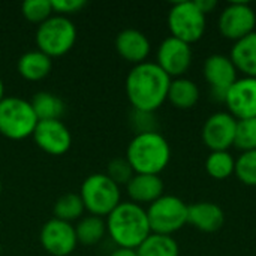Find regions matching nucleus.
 <instances>
[{"instance_id":"37","label":"nucleus","mask_w":256,"mask_h":256,"mask_svg":"<svg viewBox=\"0 0 256 256\" xmlns=\"http://www.w3.org/2000/svg\"><path fill=\"white\" fill-rule=\"evenodd\" d=\"M0 254H2V248H0Z\"/></svg>"},{"instance_id":"31","label":"nucleus","mask_w":256,"mask_h":256,"mask_svg":"<svg viewBox=\"0 0 256 256\" xmlns=\"http://www.w3.org/2000/svg\"><path fill=\"white\" fill-rule=\"evenodd\" d=\"M129 118H130V126L134 128L135 134H144V132L158 130V120H156L154 112L132 110Z\"/></svg>"},{"instance_id":"27","label":"nucleus","mask_w":256,"mask_h":256,"mask_svg":"<svg viewBox=\"0 0 256 256\" xmlns=\"http://www.w3.org/2000/svg\"><path fill=\"white\" fill-rule=\"evenodd\" d=\"M22 16L32 24H42L51 15H54L51 0H27L21 4Z\"/></svg>"},{"instance_id":"17","label":"nucleus","mask_w":256,"mask_h":256,"mask_svg":"<svg viewBox=\"0 0 256 256\" xmlns=\"http://www.w3.org/2000/svg\"><path fill=\"white\" fill-rule=\"evenodd\" d=\"M188 224L194 225L198 231L213 234L218 232L225 224V213L216 202L201 201L190 204L188 208Z\"/></svg>"},{"instance_id":"12","label":"nucleus","mask_w":256,"mask_h":256,"mask_svg":"<svg viewBox=\"0 0 256 256\" xmlns=\"http://www.w3.org/2000/svg\"><path fill=\"white\" fill-rule=\"evenodd\" d=\"M202 74L206 81L212 87V93L216 100L224 102L226 92L237 81L238 70L236 69L230 56L212 54L206 58L202 66Z\"/></svg>"},{"instance_id":"2","label":"nucleus","mask_w":256,"mask_h":256,"mask_svg":"<svg viewBox=\"0 0 256 256\" xmlns=\"http://www.w3.org/2000/svg\"><path fill=\"white\" fill-rule=\"evenodd\" d=\"M106 234L116 248L136 250L152 234L147 210L132 201H122L106 218Z\"/></svg>"},{"instance_id":"3","label":"nucleus","mask_w":256,"mask_h":256,"mask_svg":"<svg viewBox=\"0 0 256 256\" xmlns=\"http://www.w3.org/2000/svg\"><path fill=\"white\" fill-rule=\"evenodd\" d=\"M124 158L135 174L159 176L170 165L171 147L158 130L135 134L128 144Z\"/></svg>"},{"instance_id":"7","label":"nucleus","mask_w":256,"mask_h":256,"mask_svg":"<svg viewBox=\"0 0 256 256\" xmlns=\"http://www.w3.org/2000/svg\"><path fill=\"white\" fill-rule=\"evenodd\" d=\"M166 22L172 38L192 45L204 36L207 27V15L202 14L195 0L176 2L168 10Z\"/></svg>"},{"instance_id":"13","label":"nucleus","mask_w":256,"mask_h":256,"mask_svg":"<svg viewBox=\"0 0 256 256\" xmlns=\"http://www.w3.org/2000/svg\"><path fill=\"white\" fill-rule=\"evenodd\" d=\"M237 120L228 111L212 114L202 126V142L212 152H228L234 146Z\"/></svg>"},{"instance_id":"28","label":"nucleus","mask_w":256,"mask_h":256,"mask_svg":"<svg viewBox=\"0 0 256 256\" xmlns=\"http://www.w3.org/2000/svg\"><path fill=\"white\" fill-rule=\"evenodd\" d=\"M234 174L246 186H256V150L243 152L236 159Z\"/></svg>"},{"instance_id":"23","label":"nucleus","mask_w":256,"mask_h":256,"mask_svg":"<svg viewBox=\"0 0 256 256\" xmlns=\"http://www.w3.org/2000/svg\"><path fill=\"white\" fill-rule=\"evenodd\" d=\"M33 111L39 122L42 120H60L64 114V102L60 96L51 92H38L30 100Z\"/></svg>"},{"instance_id":"35","label":"nucleus","mask_w":256,"mask_h":256,"mask_svg":"<svg viewBox=\"0 0 256 256\" xmlns=\"http://www.w3.org/2000/svg\"><path fill=\"white\" fill-rule=\"evenodd\" d=\"M4 98V84H3V80L0 78V100Z\"/></svg>"},{"instance_id":"30","label":"nucleus","mask_w":256,"mask_h":256,"mask_svg":"<svg viewBox=\"0 0 256 256\" xmlns=\"http://www.w3.org/2000/svg\"><path fill=\"white\" fill-rule=\"evenodd\" d=\"M105 174L118 186H123V184L126 186L130 182V178L135 176L130 164L126 160V158H114L112 160H110Z\"/></svg>"},{"instance_id":"11","label":"nucleus","mask_w":256,"mask_h":256,"mask_svg":"<svg viewBox=\"0 0 256 256\" xmlns=\"http://www.w3.org/2000/svg\"><path fill=\"white\" fill-rule=\"evenodd\" d=\"M42 249L51 256L72 255L78 246L75 226L56 218L46 220L39 232Z\"/></svg>"},{"instance_id":"16","label":"nucleus","mask_w":256,"mask_h":256,"mask_svg":"<svg viewBox=\"0 0 256 256\" xmlns=\"http://www.w3.org/2000/svg\"><path fill=\"white\" fill-rule=\"evenodd\" d=\"M116 51L122 58L135 64L147 62V57L152 51L150 39L146 33L136 28H124L116 36Z\"/></svg>"},{"instance_id":"10","label":"nucleus","mask_w":256,"mask_h":256,"mask_svg":"<svg viewBox=\"0 0 256 256\" xmlns=\"http://www.w3.org/2000/svg\"><path fill=\"white\" fill-rule=\"evenodd\" d=\"M194 60V52L189 44L168 36L158 46L156 52V64L171 78L183 76Z\"/></svg>"},{"instance_id":"21","label":"nucleus","mask_w":256,"mask_h":256,"mask_svg":"<svg viewBox=\"0 0 256 256\" xmlns=\"http://www.w3.org/2000/svg\"><path fill=\"white\" fill-rule=\"evenodd\" d=\"M166 100L178 110H190L200 100L198 84L186 76L171 80Z\"/></svg>"},{"instance_id":"4","label":"nucleus","mask_w":256,"mask_h":256,"mask_svg":"<svg viewBox=\"0 0 256 256\" xmlns=\"http://www.w3.org/2000/svg\"><path fill=\"white\" fill-rule=\"evenodd\" d=\"M39 118L30 100L20 96H4L0 100V135L21 141L33 135Z\"/></svg>"},{"instance_id":"18","label":"nucleus","mask_w":256,"mask_h":256,"mask_svg":"<svg viewBox=\"0 0 256 256\" xmlns=\"http://www.w3.org/2000/svg\"><path fill=\"white\" fill-rule=\"evenodd\" d=\"M164 182L160 176L152 174H135L126 184L128 196L132 202L144 207L150 206L164 195Z\"/></svg>"},{"instance_id":"15","label":"nucleus","mask_w":256,"mask_h":256,"mask_svg":"<svg viewBox=\"0 0 256 256\" xmlns=\"http://www.w3.org/2000/svg\"><path fill=\"white\" fill-rule=\"evenodd\" d=\"M224 104L236 120L256 118V78H237L226 92Z\"/></svg>"},{"instance_id":"33","label":"nucleus","mask_w":256,"mask_h":256,"mask_svg":"<svg viewBox=\"0 0 256 256\" xmlns=\"http://www.w3.org/2000/svg\"><path fill=\"white\" fill-rule=\"evenodd\" d=\"M196 6L202 10V14H210L218 8V2L216 0H195Z\"/></svg>"},{"instance_id":"8","label":"nucleus","mask_w":256,"mask_h":256,"mask_svg":"<svg viewBox=\"0 0 256 256\" xmlns=\"http://www.w3.org/2000/svg\"><path fill=\"white\" fill-rule=\"evenodd\" d=\"M189 206L176 195H162L147 210L150 230L154 234L172 236L188 224Z\"/></svg>"},{"instance_id":"6","label":"nucleus","mask_w":256,"mask_h":256,"mask_svg":"<svg viewBox=\"0 0 256 256\" xmlns=\"http://www.w3.org/2000/svg\"><path fill=\"white\" fill-rule=\"evenodd\" d=\"M76 27L69 16L51 15L46 21L38 26L34 42L39 51L48 57H62L68 54L76 42Z\"/></svg>"},{"instance_id":"22","label":"nucleus","mask_w":256,"mask_h":256,"mask_svg":"<svg viewBox=\"0 0 256 256\" xmlns=\"http://www.w3.org/2000/svg\"><path fill=\"white\" fill-rule=\"evenodd\" d=\"M75 226V234L78 244L82 246H96L106 236V224L104 218L98 216H82Z\"/></svg>"},{"instance_id":"9","label":"nucleus","mask_w":256,"mask_h":256,"mask_svg":"<svg viewBox=\"0 0 256 256\" xmlns=\"http://www.w3.org/2000/svg\"><path fill=\"white\" fill-rule=\"evenodd\" d=\"M256 12L248 2L228 3L218 20L219 32L230 40H240L255 32Z\"/></svg>"},{"instance_id":"1","label":"nucleus","mask_w":256,"mask_h":256,"mask_svg":"<svg viewBox=\"0 0 256 256\" xmlns=\"http://www.w3.org/2000/svg\"><path fill=\"white\" fill-rule=\"evenodd\" d=\"M170 84L171 78L156 62H144L132 66L124 81V90L132 110L156 112L166 102Z\"/></svg>"},{"instance_id":"25","label":"nucleus","mask_w":256,"mask_h":256,"mask_svg":"<svg viewBox=\"0 0 256 256\" xmlns=\"http://www.w3.org/2000/svg\"><path fill=\"white\" fill-rule=\"evenodd\" d=\"M84 212L86 208H84L80 194H72V192L62 195L54 202V207H52L54 218L68 224L78 222L84 216Z\"/></svg>"},{"instance_id":"5","label":"nucleus","mask_w":256,"mask_h":256,"mask_svg":"<svg viewBox=\"0 0 256 256\" xmlns=\"http://www.w3.org/2000/svg\"><path fill=\"white\" fill-rule=\"evenodd\" d=\"M80 196L86 212L98 218H106L122 202L120 186L105 172H94L86 177L80 188Z\"/></svg>"},{"instance_id":"14","label":"nucleus","mask_w":256,"mask_h":256,"mask_svg":"<svg viewBox=\"0 0 256 256\" xmlns=\"http://www.w3.org/2000/svg\"><path fill=\"white\" fill-rule=\"evenodd\" d=\"M34 144L50 156H63L72 147V134L62 120H42L33 135Z\"/></svg>"},{"instance_id":"19","label":"nucleus","mask_w":256,"mask_h":256,"mask_svg":"<svg viewBox=\"0 0 256 256\" xmlns=\"http://www.w3.org/2000/svg\"><path fill=\"white\" fill-rule=\"evenodd\" d=\"M52 69V58L39 50H32L20 56L16 62V70L26 81H42Z\"/></svg>"},{"instance_id":"34","label":"nucleus","mask_w":256,"mask_h":256,"mask_svg":"<svg viewBox=\"0 0 256 256\" xmlns=\"http://www.w3.org/2000/svg\"><path fill=\"white\" fill-rule=\"evenodd\" d=\"M108 256H138L136 250L134 249H123V248H116Z\"/></svg>"},{"instance_id":"24","label":"nucleus","mask_w":256,"mask_h":256,"mask_svg":"<svg viewBox=\"0 0 256 256\" xmlns=\"http://www.w3.org/2000/svg\"><path fill=\"white\" fill-rule=\"evenodd\" d=\"M138 256H180V248L172 236L152 232L136 249Z\"/></svg>"},{"instance_id":"20","label":"nucleus","mask_w":256,"mask_h":256,"mask_svg":"<svg viewBox=\"0 0 256 256\" xmlns=\"http://www.w3.org/2000/svg\"><path fill=\"white\" fill-rule=\"evenodd\" d=\"M230 58L244 76L256 78V30L234 42Z\"/></svg>"},{"instance_id":"32","label":"nucleus","mask_w":256,"mask_h":256,"mask_svg":"<svg viewBox=\"0 0 256 256\" xmlns=\"http://www.w3.org/2000/svg\"><path fill=\"white\" fill-rule=\"evenodd\" d=\"M87 4L86 0H51V6L54 14L69 16L72 14H78Z\"/></svg>"},{"instance_id":"36","label":"nucleus","mask_w":256,"mask_h":256,"mask_svg":"<svg viewBox=\"0 0 256 256\" xmlns=\"http://www.w3.org/2000/svg\"><path fill=\"white\" fill-rule=\"evenodd\" d=\"M2 190H3V186H2V180H0V195H2Z\"/></svg>"},{"instance_id":"29","label":"nucleus","mask_w":256,"mask_h":256,"mask_svg":"<svg viewBox=\"0 0 256 256\" xmlns=\"http://www.w3.org/2000/svg\"><path fill=\"white\" fill-rule=\"evenodd\" d=\"M234 146L243 152L256 150V118L237 120Z\"/></svg>"},{"instance_id":"26","label":"nucleus","mask_w":256,"mask_h":256,"mask_svg":"<svg viewBox=\"0 0 256 256\" xmlns=\"http://www.w3.org/2000/svg\"><path fill=\"white\" fill-rule=\"evenodd\" d=\"M236 159L230 152H212L206 159V171L214 180H225L234 174Z\"/></svg>"}]
</instances>
